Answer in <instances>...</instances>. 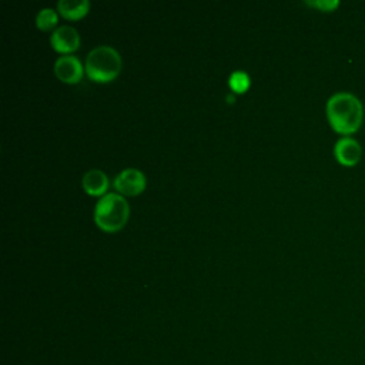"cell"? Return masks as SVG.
<instances>
[{
  "label": "cell",
  "instance_id": "cell-1",
  "mask_svg": "<svg viewBox=\"0 0 365 365\" xmlns=\"http://www.w3.org/2000/svg\"><path fill=\"white\" fill-rule=\"evenodd\" d=\"M327 120L331 128L342 137L355 134L364 121V106L361 100L348 91L332 94L325 106Z\"/></svg>",
  "mask_w": 365,
  "mask_h": 365
},
{
  "label": "cell",
  "instance_id": "cell-2",
  "mask_svg": "<svg viewBox=\"0 0 365 365\" xmlns=\"http://www.w3.org/2000/svg\"><path fill=\"white\" fill-rule=\"evenodd\" d=\"M120 53L107 44L91 48L86 57L84 68L88 78L97 83H108L114 80L121 71Z\"/></svg>",
  "mask_w": 365,
  "mask_h": 365
},
{
  "label": "cell",
  "instance_id": "cell-3",
  "mask_svg": "<svg viewBox=\"0 0 365 365\" xmlns=\"http://www.w3.org/2000/svg\"><path fill=\"white\" fill-rule=\"evenodd\" d=\"M130 207L124 195L115 192H107L96 202L94 221L107 232H115L121 230L128 221Z\"/></svg>",
  "mask_w": 365,
  "mask_h": 365
},
{
  "label": "cell",
  "instance_id": "cell-4",
  "mask_svg": "<svg viewBox=\"0 0 365 365\" xmlns=\"http://www.w3.org/2000/svg\"><path fill=\"white\" fill-rule=\"evenodd\" d=\"M114 188L121 195H137L144 191L147 180L138 168H124L114 177Z\"/></svg>",
  "mask_w": 365,
  "mask_h": 365
},
{
  "label": "cell",
  "instance_id": "cell-5",
  "mask_svg": "<svg viewBox=\"0 0 365 365\" xmlns=\"http://www.w3.org/2000/svg\"><path fill=\"white\" fill-rule=\"evenodd\" d=\"M86 68L78 57L73 54H61L54 61V74L67 84H76L83 78Z\"/></svg>",
  "mask_w": 365,
  "mask_h": 365
},
{
  "label": "cell",
  "instance_id": "cell-6",
  "mask_svg": "<svg viewBox=\"0 0 365 365\" xmlns=\"http://www.w3.org/2000/svg\"><path fill=\"white\" fill-rule=\"evenodd\" d=\"M362 148L354 137H341L334 144V157L344 167H354L361 161Z\"/></svg>",
  "mask_w": 365,
  "mask_h": 365
},
{
  "label": "cell",
  "instance_id": "cell-7",
  "mask_svg": "<svg viewBox=\"0 0 365 365\" xmlns=\"http://www.w3.org/2000/svg\"><path fill=\"white\" fill-rule=\"evenodd\" d=\"M50 43L56 51L61 54H70L71 51L78 48L80 34L73 26H58L56 30H53L50 36Z\"/></svg>",
  "mask_w": 365,
  "mask_h": 365
},
{
  "label": "cell",
  "instance_id": "cell-8",
  "mask_svg": "<svg viewBox=\"0 0 365 365\" xmlns=\"http://www.w3.org/2000/svg\"><path fill=\"white\" fill-rule=\"evenodd\" d=\"M81 185L87 194L103 197L104 194H107L106 191L108 188V178L104 171L98 168H91L84 173L81 178Z\"/></svg>",
  "mask_w": 365,
  "mask_h": 365
},
{
  "label": "cell",
  "instance_id": "cell-9",
  "mask_svg": "<svg viewBox=\"0 0 365 365\" xmlns=\"http://www.w3.org/2000/svg\"><path fill=\"white\" fill-rule=\"evenodd\" d=\"M90 1L88 0H58L57 10L58 13L70 20H78L88 13Z\"/></svg>",
  "mask_w": 365,
  "mask_h": 365
},
{
  "label": "cell",
  "instance_id": "cell-10",
  "mask_svg": "<svg viewBox=\"0 0 365 365\" xmlns=\"http://www.w3.org/2000/svg\"><path fill=\"white\" fill-rule=\"evenodd\" d=\"M58 23V16H57V11L51 7H44V9H40L36 14V26L43 30V31H47V30H51L57 26ZM56 30V29H54Z\"/></svg>",
  "mask_w": 365,
  "mask_h": 365
},
{
  "label": "cell",
  "instance_id": "cell-11",
  "mask_svg": "<svg viewBox=\"0 0 365 365\" xmlns=\"http://www.w3.org/2000/svg\"><path fill=\"white\" fill-rule=\"evenodd\" d=\"M228 84L231 87L232 91L235 93H244L247 91V88L250 87L251 84V80H250V76L245 73V71H241V70H237V71H232L230 78H228Z\"/></svg>",
  "mask_w": 365,
  "mask_h": 365
},
{
  "label": "cell",
  "instance_id": "cell-12",
  "mask_svg": "<svg viewBox=\"0 0 365 365\" xmlns=\"http://www.w3.org/2000/svg\"><path fill=\"white\" fill-rule=\"evenodd\" d=\"M305 4H308L309 7L318 9L319 11L329 13V11H334L335 9H338L339 1L338 0H307Z\"/></svg>",
  "mask_w": 365,
  "mask_h": 365
}]
</instances>
